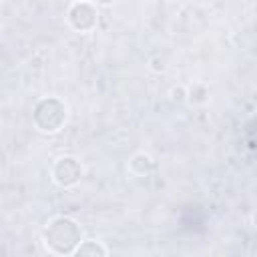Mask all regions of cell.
I'll use <instances>...</instances> for the list:
<instances>
[{"instance_id": "cell-1", "label": "cell", "mask_w": 257, "mask_h": 257, "mask_svg": "<svg viewBox=\"0 0 257 257\" xmlns=\"http://www.w3.org/2000/svg\"><path fill=\"white\" fill-rule=\"evenodd\" d=\"M42 237H44V245L50 253L72 255L74 249L82 241V231L76 221H72L68 217H56L46 225Z\"/></svg>"}, {"instance_id": "cell-2", "label": "cell", "mask_w": 257, "mask_h": 257, "mask_svg": "<svg viewBox=\"0 0 257 257\" xmlns=\"http://www.w3.org/2000/svg\"><path fill=\"white\" fill-rule=\"evenodd\" d=\"M32 122L42 133H58L66 122V104L56 96H44L34 104Z\"/></svg>"}, {"instance_id": "cell-3", "label": "cell", "mask_w": 257, "mask_h": 257, "mask_svg": "<svg viewBox=\"0 0 257 257\" xmlns=\"http://www.w3.org/2000/svg\"><path fill=\"white\" fill-rule=\"evenodd\" d=\"M98 12L88 0H78L68 8V22L78 32H90L96 26Z\"/></svg>"}, {"instance_id": "cell-4", "label": "cell", "mask_w": 257, "mask_h": 257, "mask_svg": "<svg viewBox=\"0 0 257 257\" xmlns=\"http://www.w3.org/2000/svg\"><path fill=\"white\" fill-rule=\"evenodd\" d=\"M52 177L60 187H72L82 177V167L74 157H60L52 167Z\"/></svg>"}, {"instance_id": "cell-5", "label": "cell", "mask_w": 257, "mask_h": 257, "mask_svg": "<svg viewBox=\"0 0 257 257\" xmlns=\"http://www.w3.org/2000/svg\"><path fill=\"white\" fill-rule=\"evenodd\" d=\"M128 167H131V171H133L135 175L145 177V175H149V173L155 171V161H153L149 155H145V153H137V155L131 159Z\"/></svg>"}, {"instance_id": "cell-6", "label": "cell", "mask_w": 257, "mask_h": 257, "mask_svg": "<svg viewBox=\"0 0 257 257\" xmlns=\"http://www.w3.org/2000/svg\"><path fill=\"white\" fill-rule=\"evenodd\" d=\"M72 255L84 257V255H106V249L98 241H80V245L74 249Z\"/></svg>"}, {"instance_id": "cell-7", "label": "cell", "mask_w": 257, "mask_h": 257, "mask_svg": "<svg viewBox=\"0 0 257 257\" xmlns=\"http://www.w3.org/2000/svg\"><path fill=\"white\" fill-rule=\"evenodd\" d=\"M165 68V64H163V60H159V58H155L153 60V70H163Z\"/></svg>"}, {"instance_id": "cell-8", "label": "cell", "mask_w": 257, "mask_h": 257, "mask_svg": "<svg viewBox=\"0 0 257 257\" xmlns=\"http://www.w3.org/2000/svg\"><path fill=\"white\" fill-rule=\"evenodd\" d=\"M100 2H102V4H108V2H110V0H100Z\"/></svg>"}, {"instance_id": "cell-9", "label": "cell", "mask_w": 257, "mask_h": 257, "mask_svg": "<svg viewBox=\"0 0 257 257\" xmlns=\"http://www.w3.org/2000/svg\"><path fill=\"white\" fill-rule=\"evenodd\" d=\"M0 2H2V0H0Z\"/></svg>"}]
</instances>
